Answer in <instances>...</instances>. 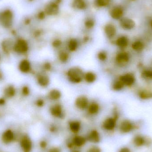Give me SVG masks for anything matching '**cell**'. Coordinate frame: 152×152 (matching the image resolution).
Instances as JSON below:
<instances>
[{
  "label": "cell",
  "mask_w": 152,
  "mask_h": 152,
  "mask_svg": "<svg viewBox=\"0 0 152 152\" xmlns=\"http://www.w3.org/2000/svg\"><path fill=\"white\" fill-rule=\"evenodd\" d=\"M69 81L73 83H79L81 82L84 77L82 70L77 67L69 69L67 72Z\"/></svg>",
  "instance_id": "6da1fadb"
},
{
  "label": "cell",
  "mask_w": 152,
  "mask_h": 152,
  "mask_svg": "<svg viewBox=\"0 0 152 152\" xmlns=\"http://www.w3.org/2000/svg\"><path fill=\"white\" fill-rule=\"evenodd\" d=\"M12 16L11 11L6 10L0 14V22L4 27H9L12 23Z\"/></svg>",
  "instance_id": "7a4b0ae2"
},
{
  "label": "cell",
  "mask_w": 152,
  "mask_h": 152,
  "mask_svg": "<svg viewBox=\"0 0 152 152\" xmlns=\"http://www.w3.org/2000/svg\"><path fill=\"white\" fill-rule=\"evenodd\" d=\"M120 80L128 86H130L134 84L135 82V77L132 73H128L122 75L120 77Z\"/></svg>",
  "instance_id": "3957f363"
},
{
  "label": "cell",
  "mask_w": 152,
  "mask_h": 152,
  "mask_svg": "<svg viewBox=\"0 0 152 152\" xmlns=\"http://www.w3.org/2000/svg\"><path fill=\"white\" fill-rule=\"evenodd\" d=\"M121 26L125 30H131L135 26V22L131 19L128 18H122L121 19Z\"/></svg>",
  "instance_id": "277c9868"
},
{
  "label": "cell",
  "mask_w": 152,
  "mask_h": 152,
  "mask_svg": "<svg viewBox=\"0 0 152 152\" xmlns=\"http://www.w3.org/2000/svg\"><path fill=\"white\" fill-rule=\"evenodd\" d=\"M28 45L27 42L23 40H20L17 41L14 46V50L19 53H24L27 52Z\"/></svg>",
  "instance_id": "5b68a950"
},
{
  "label": "cell",
  "mask_w": 152,
  "mask_h": 152,
  "mask_svg": "<svg viewBox=\"0 0 152 152\" xmlns=\"http://www.w3.org/2000/svg\"><path fill=\"white\" fill-rule=\"evenodd\" d=\"M76 105L78 109H85L87 107L88 105V100L87 98L85 96H80L76 100Z\"/></svg>",
  "instance_id": "8992f818"
},
{
  "label": "cell",
  "mask_w": 152,
  "mask_h": 152,
  "mask_svg": "<svg viewBox=\"0 0 152 152\" xmlns=\"http://www.w3.org/2000/svg\"><path fill=\"white\" fill-rule=\"evenodd\" d=\"M117 117L109 118L105 120L103 123V127L108 130H112L114 129L116 124Z\"/></svg>",
  "instance_id": "52a82bcc"
},
{
  "label": "cell",
  "mask_w": 152,
  "mask_h": 152,
  "mask_svg": "<svg viewBox=\"0 0 152 152\" xmlns=\"http://www.w3.org/2000/svg\"><path fill=\"white\" fill-rule=\"evenodd\" d=\"M117 62L120 64H124L128 62L130 60V55L125 52H121L117 54L116 58Z\"/></svg>",
  "instance_id": "ba28073f"
},
{
  "label": "cell",
  "mask_w": 152,
  "mask_h": 152,
  "mask_svg": "<svg viewBox=\"0 0 152 152\" xmlns=\"http://www.w3.org/2000/svg\"><path fill=\"white\" fill-rule=\"evenodd\" d=\"M134 128V125L128 120H124L121 124L120 130L123 133H128Z\"/></svg>",
  "instance_id": "9c48e42d"
},
{
  "label": "cell",
  "mask_w": 152,
  "mask_h": 152,
  "mask_svg": "<svg viewBox=\"0 0 152 152\" xmlns=\"http://www.w3.org/2000/svg\"><path fill=\"white\" fill-rule=\"evenodd\" d=\"M50 112L52 115L55 117H62L63 114L62 106L59 104L54 105L51 108Z\"/></svg>",
  "instance_id": "30bf717a"
},
{
  "label": "cell",
  "mask_w": 152,
  "mask_h": 152,
  "mask_svg": "<svg viewBox=\"0 0 152 152\" xmlns=\"http://www.w3.org/2000/svg\"><path fill=\"white\" fill-rule=\"evenodd\" d=\"M123 14V9L119 7H116L112 9L110 12L111 17L114 19H119Z\"/></svg>",
  "instance_id": "8fae6325"
},
{
  "label": "cell",
  "mask_w": 152,
  "mask_h": 152,
  "mask_svg": "<svg viewBox=\"0 0 152 152\" xmlns=\"http://www.w3.org/2000/svg\"><path fill=\"white\" fill-rule=\"evenodd\" d=\"M21 146L24 152H30L32 149L31 141L28 138H25L21 142Z\"/></svg>",
  "instance_id": "7c38bea8"
},
{
  "label": "cell",
  "mask_w": 152,
  "mask_h": 152,
  "mask_svg": "<svg viewBox=\"0 0 152 152\" xmlns=\"http://www.w3.org/2000/svg\"><path fill=\"white\" fill-rule=\"evenodd\" d=\"M105 32L107 37L112 38L113 37L116 33V29L113 25L108 24L105 27Z\"/></svg>",
  "instance_id": "4fadbf2b"
},
{
  "label": "cell",
  "mask_w": 152,
  "mask_h": 152,
  "mask_svg": "<svg viewBox=\"0 0 152 152\" xmlns=\"http://www.w3.org/2000/svg\"><path fill=\"white\" fill-rule=\"evenodd\" d=\"M88 141L92 143H98L100 141V135L97 130L92 131L88 137Z\"/></svg>",
  "instance_id": "5bb4252c"
},
{
  "label": "cell",
  "mask_w": 152,
  "mask_h": 152,
  "mask_svg": "<svg viewBox=\"0 0 152 152\" xmlns=\"http://www.w3.org/2000/svg\"><path fill=\"white\" fill-rule=\"evenodd\" d=\"M58 7L56 4L52 3L46 7V12L48 15H55L58 14Z\"/></svg>",
  "instance_id": "9a60e30c"
},
{
  "label": "cell",
  "mask_w": 152,
  "mask_h": 152,
  "mask_svg": "<svg viewBox=\"0 0 152 152\" xmlns=\"http://www.w3.org/2000/svg\"><path fill=\"white\" fill-rule=\"evenodd\" d=\"M138 96L142 100L152 99V92L148 90H142L138 92Z\"/></svg>",
  "instance_id": "2e32d148"
},
{
  "label": "cell",
  "mask_w": 152,
  "mask_h": 152,
  "mask_svg": "<svg viewBox=\"0 0 152 152\" xmlns=\"http://www.w3.org/2000/svg\"><path fill=\"white\" fill-rule=\"evenodd\" d=\"M128 39L125 36H121L117 40V45L120 48H124L126 47L128 45Z\"/></svg>",
  "instance_id": "e0dca14e"
},
{
  "label": "cell",
  "mask_w": 152,
  "mask_h": 152,
  "mask_svg": "<svg viewBox=\"0 0 152 152\" xmlns=\"http://www.w3.org/2000/svg\"><path fill=\"white\" fill-rule=\"evenodd\" d=\"M14 134L10 130L5 131L2 135V140L3 142L6 143L10 142L14 139Z\"/></svg>",
  "instance_id": "ac0fdd59"
},
{
  "label": "cell",
  "mask_w": 152,
  "mask_h": 152,
  "mask_svg": "<svg viewBox=\"0 0 152 152\" xmlns=\"http://www.w3.org/2000/svg\"><path fill=\"white\" fill-rule=\"evenodd\" d=\"M132 48L136 51H142L145 48V45L140 41H136L132 44Z\"/></svg>",
  "instance_id": "d6986e66"
},
{
  "label": "cell",
  "mask_w": 152,
  "mask_h": 152,
  "mask_svg": "<svg viewBox=\"0 0 152 152\" xmlns=\"http://www.w3.org/2000/svg\"><path fill=\"white\" fill-rule=\"evenodd\" d=\"M19 69L23 73H27L30 70V63L27 60L22 61L19 65Z\"/></svg>",
  "instance_id": "ffe728a7"
},
{
  "label": "cell",
  "mask_w": 152,
  "mask_h": 152,
  "mask_svg": "<svg viewBox=\"0 0 152 152\" xmlns=\"http://www.w3.org/2000/svg\"><path fill=\"white\" fill-rule=\"evenodd\" d=\"M86 140L84 138L81 136H76L74 137L73 141V143L75 146L81 147L85 144Z\"/></svg>",
  "instance_id": "44dd1931"
},
{
  "label": "cell",
  "mask_w": 152,
  "mask_h": 152,
  "mask_svg": "<svg viewBox=\"0 0 152 152\" xmlns=\"http://www.w3.org/2000/svg\"><path fill=\"white\" fill-rule=\"evenodd\" d=\"M38 82L41 86H47L49 83V79L47 76L41 75L38 77Z\"/></svg>",
  "instance_id": "7402d4cb"
},
{
  "label": "cell",
  "mask_w": 152,
  "mask_h": 152,
  "mask_svg": "<svg viewBox=\"0 0 152 152\" xmlns=\"http://www.w3.org/2000/svg\"><path fill=\"white\" fill-rule=\"evenodd\" d=\"M69 127L73 133H78L80 130V122L77 121H72L69 124Z\"/></svg>",
  "instance_id": "603a6c76"
},
{
  "label": "cell",
  "mask_w": 152,
  "mask_h": 152,
  "mask_svg": "<svg viewBox=\"0 0 152 152\" xmlns=\"http://www.w3.org/2000/svg\"><path fill=\"white\" fill-rule=\"evenodd\" d=\"M61 97V92L57 90H54L51 91L49 92V97L52 100H58Z\"/></svg>",
  "instance_id": "cb8c5ba5"
},
{
  "label": "cell",
  "mask_w": 152,
  "mask_h": 152,
  "mask_svg": "<svg viewBox=\"0 0 152 152\" xmlns=\"http://www.w3.org/2000/svg\"><path fill=\"white\" fill-rule=\"evenodd\" d=\"M142 77L145 80L152 81V70L145 69L142 73Z\"/></svg>",
  "instance_id": "d4e9b609"
},
{
  "label": "cell",
  "mask_w": 152,
  "mask_h": 152,
  "mask_svg": "<svg viewBox=\"0 0 152 152\" xmlns=\"http://www.w3.org/2000/svg\"><path fill=\"white\" fill-rule=\"evenodd\" d=\"M84 77L85 81L90 83L94 82L96 79V76L92 72H88L86 73Z\"/></svg>",
  "instance_id": "484cf974"
},
{
  "label": "cell",
  "mask_w": 152,
  "mask_h": 152,
  "mask_svg": "<svg viewBox=\"0 0 152 152\" xmlns=\"http://www.w3.org/2000/svg\"><path fill=\"white\" fill-rule=\"evenodd\" d=\"M74 5L77 8L84 9L86 7V4L84 0H75Z\"/></svg>",
  "instance_id": "4316f807"
},
{
  "label": "cell",
  "mask_w": 152,
  "mask_h": 152,
  "mask_svg": "<svg viewBox=\"0 0 152 152\" xmlns=\"http://www.w3.org/2000/svg\"><path fill=\"white\" fill-rule=\"evenodd\" d=\"M99 109V107L98 105L96 103H92L88 107V111L90 113L92 114L97 113L98 112Z\"/></svg>",
  "instance_id": "83f0119b"
},
{
  "label": "cell",
  "mask_w": 152,
  "mask_h": 152,
  "mask_svg": "<svg viewBox=\"0 0 152 152\" xmlns=\"http://www.w3.org/2000/svg\"><path fill=\"white\" fill-rule=\"evenodd\" d=\"M77 42L75 39H71L69 41L68 44V48L69 50L71 51H74L76 50L77 47Z\"/></svg>",
  "instance_id": "f1b7e54d"
},
{
  "label": "cell",
  "mask_w": 152,
  "mask_h": 152,
  "mask_svg": "<svg viewBox=\"0 0 152 152\" xmlns=\"http://www.w3.org/2000/svg\"><path fill=\"white\" fill-rule=\"evenodd\" d=\"M124 86V84L119 80L114 82L113 85V88L114 90L120 91L123 88Z\"/></svg>",
  "instance_id": "f546056e"
},
{
  "label": "cell",
  "mask_w": 152,
  "mask_h": 152,
  "mask_svg": "<svg viewBox=\"0 0 152 152\" xmlns=\"http://www.w3.org/2000/svg\"><path fill=\"white\" fill-rule=\"evenodd\" d=\"M134 143L138 146H142L145 143V139L142 136H138L135 137L134 140Z\"/></svg>",
  "instance_id": "4dcf8cb0"
},
{
  "label": "cell",
  "mask_w": 152,
  "mask_h": 152,
  "mask_svg": "<svg viewBox=\"0 0 152 152\" xmlns=\"http://www.w3.org/2000/svg\"><path fill=\"white\" fill-rule=\"evenodd\" d=\"M69 54H67V52H62L59 54V59L62 62H67L69 59Z\"/></svg>",
  "instance_id": "1f68e13d"
},
{
  "label": "cell",
  "mask_w": 152,
  "mask_h": 152,
  "mask_svg": "<svg viewBox=\"0 0 152 152\" xmlns=\"http://www.w3.org/2000/svg\"><path fill=\"white\" fill-rule=\"evenodd\" d=\"M110 0H97V4L99 6L104 7L107 6L110 2Z\"/></svg>",
  "instance_id": "d6a6232c"
},
{
  "label": "cell",
  "mask_w": 152,
  "mask_h": 152,
  "mask_svg": "<svg viewBox=\"0 0 152 152\" xmlns=\"http://www.w3.org/2000/svg\"><path fill=\"white\" fill-rule=\"evenodd\" d=\"M15 94V90L14 88L9 87L5 91V94L8 97H12L14 96Z\"/></svg>",
  "instance_id": "836d02e7"
},
{
  "label": "cell",
  "mask_w": 152,
  "mask_h": 152,
  "mask_svg": "<svg viewBox=\"0 0 152 152\" xmlns=\"http://www.w3.org/2000/svg\"><path fill=\"white\" fill-rule=\"evenodd\" d=\"M98 58L101 61H105L107 58V54L105 52H101L98 54Z\"/></svg>",
  "instance_id": "e575fe53"
},
{
  "label": "cell",
  "mask_w": 152,
  "mask_h": 152,
  "mask_svg": "<svg viewBox=\"0 0 152 152\" xmlns=\"http://www.w3.org/2000/svg\"><path fill=\"white\" fill-rule=\"evenodd\" d=\"M87 152H101V149L97 146H93L88 149Z\"/></svg>",
  "instance_id": "d590c367"
},
{
  "label": "cell",
  "mask_w": 152,
  "mask_h": 152,
  "mask_svg": "<svg viewBox=\"0 0 152 152\" xmlns=\"http://www.w3.org/2000/svg\"><path fill=\"white\" fill-rule=\"evenodd\" d=\"M85 26L88 28H91L94 26V22L91 20H88L85 22Z\"/></svg>",
  "instance_id": "8d00e7d4"
},
{
  "label": "cell",
  "mask_w": 152,
  "mask_h": 152,
  "mask_svg": "<svg viewBox=\"0 0 152 152\" xmlns=\"http://www.w3.org/2000/svg\"><path fill=\"white\" fill-rule=\"evenodd\" d=\"M62 43V42L59 40H56L54 41L52 43V45L54 46V47H58L59 46H60Z\"/></svg>",
  "instance_id": "74e56055"
},
{
  "label": "cell",
  "mask_w": 152,
  "mask_h": 152,
  "mask_svg": "<svg viewBox=\"0 0 152 152\" xmlns=\"http://www.w3.org/2000/svg\"><path fill=\"white\" fill-rule=\"evenodd\" d=\"M49 152H60V150L57 147H54L49 150Z\"/></svg>",
  "instance_id": "f35d334b"
},
{
  "label": "cell",
  "mask_w": 152,
  "mask_h": 152,
  "mask_svg": "<svg viewBox=\"0 0 152 152\" xmlns=\"http://www.w3.org/2000/svg\"><path fill=\"white\" fill-rule=\"evenodd\" d=\"M44 101L42 100H39L37 102V104L39 106H42L44 105Z\"/></svg>",
  "instance_id": "ab89813d"
},
{
  "label": "cell",
  "mask_w": 152,
  "mask_h": 152,
  "mask_svg": "<svg viewBox=\"0 0 152 152\" xmlns=\"http://www.w3.org/2000/svg\"><path fill=\"white\" fill-rule=\"evenodd\" d=\"M23 94L25 95H28L29 94V88L27 87H25L23 88Z\"/></svg>",
  "instance_id": "60d3db41"
},
{
  "label": "cell",
  "mask_w": 152,
  "mask_h": 152,
  "mask_svg": "<svg viewBox=\"0 0 152 152\" xmlns=\"http://www.w3.org/2000/svg\"><path fill=\"white\" fill-rule=\"evenodd\" d=\"M119 152H130V149L127 148H123L120 150Z\"/></svg>",
  "instance_id": "b9f144b4"
},
{
  "label": "cell",
  "mask_w": 152,
  "mask_h": 152,
  "mask_svg": "<svg viewBox=\"0 0 152 152\" xmlns=\"http://www.w3.org/2000/svg\"><path fill=\"white\" fill-rule=\"evenodd\" d=\"M45 69L47 70H49L51 68V65L50 64L48 63H47L45 65Z\"/></svg>",
  "instance_id": "7bdbcfd3"
},
{
  "label": "cell",
  "mask_w": 152,
  "mask_h": 152,
  "mask_svg": "<svg viewBox=\"0 0 152 152\" xmlns=\"http://www.w3.org/2000/svg\"><path fill=\"white\" fill-rule=\"evenodd\" d=\"M46 145H47V143H46V142H44V141L41 142V146L42 148H45V147H46Z\"/></svg>",
  "instance_id": "ee69618b"
},
{
  "label": "cell",
  "mask_w": 152,
  "mask_h": 152,
  "mask_svg": "<svg viewBox=\"0 0 152 152\" xmlns=\"http://www.w3.org/2000/svg\"><path fill=\"white\" fill-rule=\"evenodd\" d=\"M151 27H152V21L151 22Z\"/></svg>",
  "instance_id": "f6af8a7d"
},
{
  "label": "cell",
  "mask_w": 152,
  "mask_h": 152,
  "mask_svg": "<svg viewBox=\"0 0 152 152\" xmlns=\"http://www.w3.org/2000/svg\"><path fill=\"white\" fill-rule=\"evenodd\" d=\"M78 152V151H74V152Z\"/></svg>",
  "instance_id": "bcb514c9"
}]
</instances>
